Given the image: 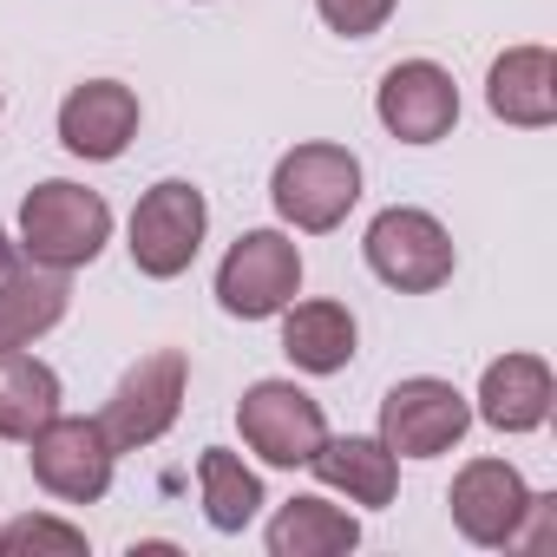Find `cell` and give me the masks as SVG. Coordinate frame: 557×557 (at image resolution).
<instances>
[{"label": "cell", "instance_id": "4fadbf2b", "mask_svg": "<svg viewBox=\"0 0 557 557\" xmlns=\"http://www.w3.org/2000/svg\"><path fill=\"white\" fill-rule=\"evenodd\" d=\"M485 106L505 119V125H550L557 119V60L550 47H511L492 60V79H485Z\"/></svg>", "mask_w": 557, "mask_h": 557}, {"label": "cell", "instance_id": "9c48e42d", "mask_svg": "<svg viewBox=\"0 0 557 557\" xmlns=\"http://www.w3.org/2000/svg\"><path fill=\"white\" fill-rule=\"evenodd\" d=\"M236 426H243V446L269 466H309V453L329 440L322 407L296 381H256L236 407Z\"/></svg>", "mask_w": 557, "mask_h": 557}, {"label": "cell", "instance_id": "7a4b0ae2", "mask_svg": "<svg viewBox=\"0 0 557 557\" xmlns=\"http://www.w3.org/2000/svg\"><path fill=\"white\" fill-rule=\"evenodd\" d=\"M269 197H275V210H283L296 230L322 236V230H335L355 210V197H361V158L348 145H296L283 164H275Z\"/></svg>", "mask_w": 557, "mask_h": 557}, {"label": "cell", "instance_id": "5b68a950", "mask_svg": "<svg viewBox=\"0 0 557 557\" xmlns=\"http://www.w3.org/2000/svg\"><path fill=\"white\" fill-rule=\"evenodd\" d=\"M203 230H210V203L197 184L184 177H164L138 197L132 210V262L138 275H151V283H171V275H184L203 249Z\"/></svg>", "mask_w": 557, "mask_h": 557}, {"label": "cell", "instance_id": "e0dca14e", "mask_svg": "<svg viewBox=\"0 0 557 557\" xmlns=\"http://www.w3.org/2000/svg\"><path fill=\"white\" fill-rule=\"evenodd\" d=\"M283 355L302 374H342L355 361V315L342 302H296L283 315Z\"/></svg>", "mask_w": 557, "mask_h": 557}, {"label": "cell", "instance_id": "7c38bea8", "mask_svg": "<svg viewBox=\"0 0 557 557\" xmlns=\"http://www.w3.org/2000/svg\"><path fill=\"white\" fill-rule=\"evenodd\" d=\"M132 138H138V92H132V86H119V79H86V86L66 92V106H60V145H66L73 158L106 164V158H119Z\"/></svg>", "mask_w": 557, "mask_h": 557}, {"label": "cell", "instance_id": "5bb4252c", "mask_svg": "<svg viewBox=\"0 0 557 557\" xmlns=\"http://www.w3.org/2000/svg\"><path fill=\"white\" fill-rule=\"evenodd\" d=\"M550 400H557V387L537 355H505L479 381V420L498 433H537L550 420Z\"/></svg>", "mask_w": 557, "mask_h": 557}, {"label": "cell", "instance_id": "ac0fdd59", "mask_svg": "<svg viewBox=\"0 0 557 557\" xmlns=\"http://www.w3.org/2000/svg\"><path fill=\"white\" fill-rule=\"evenodd\" d=\"M355 544H361V524L329 498H289L269 518V550L275 557H342Z\"/></svg>", "mask_w": 557, "mask_h": 557}, {"label": "cell", "instance_id": "8fae6325", "mask_svg": "<svg viewBox=\"0 0 557 557\" xmlns=\"http://www.w3.org/2000/svg\"><path fill=\"white\" fill-rule=\"evenodd\" d=\"M446 505H453V524H459L472 544L498 550V544H511V537H518L524 505H531V485H524V479H518V466H505V459H472V466L453 479Z\"/></svg>", "mask_w": 557, "mask_h": 557}, {"label": "cell", "instance_id": "603a6c76", "mask_svg": "<svg viewBox=\"0 0 557 557\" xmlns=\"http://www.w3.org/2000/svg\"><path fill=\"white\" fill-rule=\"evenodd\" d=\"M21 269V243H8V230H0V275Z\"/></svg>", "mask_w": 557, "mask_h": 557}, {"label": "cell", "instance_id": "9a60e30c", "mask_svg": "<svg viewBox=\"0 0 557 557\" xmlns=\"http://www.w3.org/2000/svg\"><path fill=\"white\" fill-rule=\"evenodd\" d=\"M73 289H66V269H8L0 275V355L40 342L47 329H60Z\"/></svg>", "mask_w": 557, "mask_h": 557}, {"label": "cell", "instance_id": "52a82bcc", "mask_svg": "<svg viewBox=\"0 0 557 557\" xmlns=\"http://www.w3.org/2000/svg\"><path fill=\"white\" fill-rule=\"evenodd\" d=\"M466 426H472L466 394L433 374H413V381L387 387V400H381V440L394 459H440L466 440Z\"/></svg>", "mask_w": 557, "mask_h": 557}, {"label": "cell", "instance_id": "277c9868", "mask_svg": "<svg viewBox=\"0 0 557 557\" xmlns=\"http://www.w3.org/2000/svg\"><path fill=\"white\" fill-rule=\"evenodd\" d=\"M296 289H302V249L283 230L236 236L223 269H216V302H223V315H243V322L283 315L296 302Z\"/></svg>", "mask_w": 557, "mask_h": 557}, {"label": "cell", "instance_id": "44dd1931", "mask_svg": "<svg viewBox=\"0 0 557 557\" xmlns=\"http://www.w3.org/2000/svg\"><path fill=\"white\" fill-rule=\"evenodd\" d=\"M0 557H86V531L27 511L14 524H0Z\"/></svg>", "mask_w": 557, "mask_h": 557}, {"label": "cell", "instance_id": "ffe728a7", "mask_svg": "<svg viewBox=\"0 0 557 557\" xmlns=\"http://www.w3.org/2000/svg\"><path fill=\"white\" fill-rule=\"evenodd\" d=\"M197 485H203V518H210L216 531H243V524L262 511V479H256L236 453H223V446H210V453L197 459Z\"/></svg>", "mask_w": 557, "mask_h": 557}, {"label": "cell", "instance_id": "3957f363", "mask_svg": "<svg viewBox=\"0 0 557 557\" xmlns=\"http://www.w3.org/2000/svg\"><path fill=\"white\" fill-rule=\"evenodd\" d=\"M361 249H368V269L400 296H433V289L453 283V236L433 210H407V203L381 210L368 223Z\"/></svg>", "mask_w": 557, "mask_h": 557}, {"label": "cell", "instance_id": "7402d4cb", "mask_svg": "<svg viewBox=\"0 0 557 557\" xmlns=\"http://www.w3.org/2000/svg\"><path fill=\"white\" fill-rule=\"evenodd\" d=\"M322 8V21L335 27V34H348V40H368V34H381L387 21H394V8L400 0H315Z\"/></svg>", "mask_w": 557, "mask_h": 557}, {"label": "cell", "instance_id": "8992f818", "mask_svg": "<svg viewBox=\"0 0 557 557\" xmlns=\"http://www.w3.org/2000/svg\"><path fill=\"white\" fill-rule=\"evenodd\" d=\"M184 381H190V361L177 348H158L145 361L125 368V381L112 387L99 426L112 440V453H138V446H158L171 433V420L184 413Z\"/></svg>", "mask_w": 557, "mask_h": 557}, {"label": "cell", "instance_id": "ba28073f", "mask_svg": "<svg viewBox=\"0 0 557 557\" xmlns=\"http://www.w3.org/2000/svg\"><path fill=\"white\" fill-rule=\"evenodd\" d=\"M112 440H106V426L99 420H66V413H53L34 440H27V466H34V479L53 492V498H66V505H99L106 492H112Z\"/></svg>", "mask_w": 557, "mask_h": 557}, {"label": "cell", "instance_id": "30bf717a", "mask_svg": "<svg viewBox=\"0 0 557 557\" xmlns=\"http://www.w3.org/2000/svg\"><path fill=\"white\" fill-rule=\"evenodd\" d=\"M374 112H381V125H387L400 145H440V138L459 125V86H453V73L433 66V60H400V66L381 79Z\"/></svg>", "mask_w": 557, "mask_h": 557}, {"label": "cell", "instance_id": "2e32d148", "mask_svg": "<svg viewBox=\"0 0 557 557\" xmlns=\"http://www.w3.org/2000/svg\"><path fill=\"white\" fill-rule=\"evenodd\" d=\"M309 472L335 492H348L355 505H394V479H400V459L387 453V440H322L309 453Z\"/></svg>", "mask_w": 557, "mask_h": 557}, {"label": "cell", "instance_id": "6da1fadb", "mask_svg": "<svg viewBox=\"0 0 557 557\" xmlns=\"http://www.w3.org/2000/svg\"><path fill=\"white\" fill-rule=\"evenodd\" d=\"M106 236H112V203L99 190H86V184L53 177V184L27 190V203H21V249L40 269L73 275L106 249Z\"/></svg>", "mask_w": 557, "mask_h": 557}, {"label": "cell", "instance_id": "d6986e66", "mask_svg": "<svg viewBox=\"0 0 557 557\" xmlns=\"http://www.w3.org/2000/svg\"><path fill=\"white\" fill-rule=\"evenodd\" d=\"M60 413V374L21 348L0 355V440H34L47 420Z\"/></svg>", "mask_w": 557, "mask_h": 557}]
</instances>
